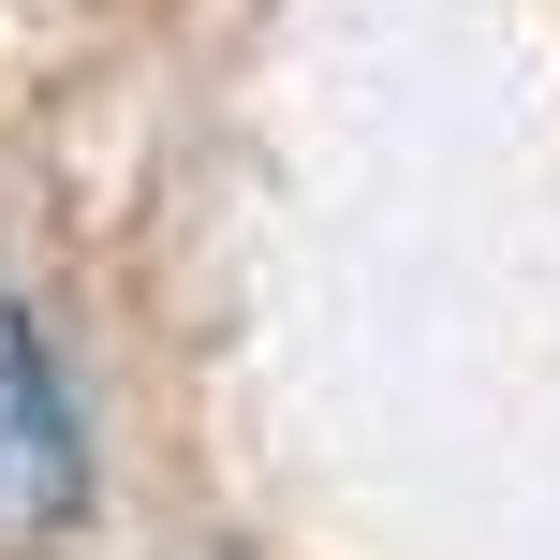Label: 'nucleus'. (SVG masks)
Here are the masks:
<instances>
[{
	"label": "nucleus",
	"mask_w": 560,
	"mask_h": 560,
	"mask_svg": "<svg viewBox=\"0 0 560 560\" xmlns=\"http://www.w3.org/2000/svg\"><path fill=\"white\" fill-rule=\"evenodd\" d=\"M89 516V398L30 295H0V546H59Z\"/></svg>",
	"instance_id": "nucleus-1"
}]
</instances>
